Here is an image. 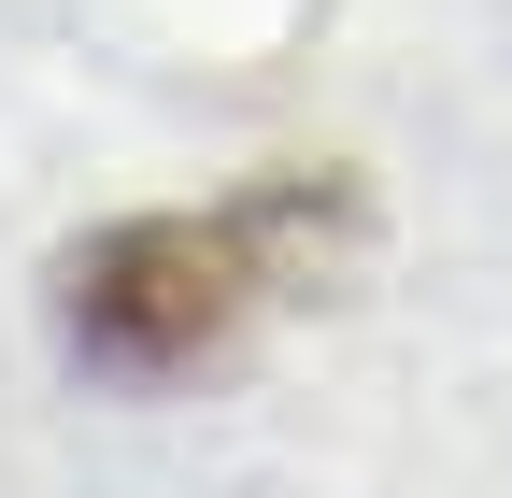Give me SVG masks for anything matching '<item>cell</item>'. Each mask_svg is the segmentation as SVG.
<instances>
[{
  "label": "cell",
  "instance_id": "obj_1",
  "mask_svg": "<svg viewBox=\"0 0 512 498\" xmlns=\"http://www.w3.org/2000/svg\"><path fill=\"white\" fill-rule=\"evenodd\" d=\"M285 228H299V185L242 200V214H114L100 242L57 257V342H72V370H100L128 399L214 370L256 328V299L285 285Z\"/></svg>",
  "mask_w": 512,
  "mask_h": 498
}]
</instances>
